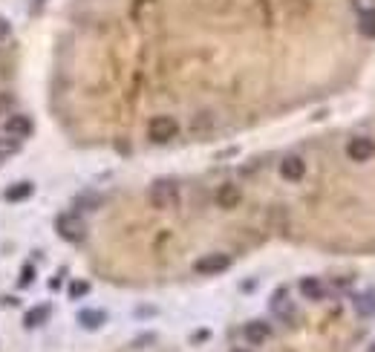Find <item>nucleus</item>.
<instances>
[{"label":"nucleus","instance_id":"1","mask_svg":"<svg viewBox=\"0 0 375 352\" xmlns=\"http://www.w3.org/2000/svg\"><path fill=\"white\" fill-rule=\"evenodd\" d=\"M147 200L156 211H173L179 205V185L173 179H156L147 191Z\"/></svg>","mask_w":375,"mask_h":352},{"label":"nucleus","instance_id":"2","mask_svg":"<svg viewBox=\"0 0 375 352\" xmlns=\"http://www.w3.org/2000/svg\"><path fill=\"white\" fill-rule=\"evenodd\" d=\"M55 231H58V237H61V240H66V243H81L87 237V222L81 220V214L66 211V214L55 217Z\"/></svg>","mask_w":375,"mask_h":352},{"label":"nucleus","instance_id":"3","mask_svg":"<svg viewBox=\"0 0 375 352\" xmlns=\"http://www.w3.org/2000/svg\"><path fill=\"white\" fill-rule=\"evenodd\" d=\"M179 136V121L173 116H154L147 124V139L156 145H168L171 139Z\"/></svg>","mask_w":375,"mask_h":352},{"label":"nucleus","instance_id":"4","mask_svg":"<svg viewBox=\"0 0 375 352\" xmlns=\"http://www.w3.org/2000/svg\"><path fill=\"white\" fill-rule=\"evenodd\" d=\"M231 269V257L222 255V251H211V255H202L197 263H193V272L202 274V277H214Z\"/></svg>","mask_w":375,"mask_h":352},{"label":"nucleus","instance_id":"5","mask_svg":"<svg viewBox=\"0 0 375 352\" xmlns=\"http://www.w3.org/2000/svg\"><path fill=\"white\" fill-rule=\"evenodd\" d=\"M3 133L12 136V139H18V142H23V139H29L35 133V124H32V119L26 116V113H9L6 121H3Z\"/></svg>","mask_w":375,"mask_h":352},{"label":"nucleus","instance_id":"6","mask_svg":"<svg viewBox=\"0 0 375 352\" xmlns=\"http://www.w3.org/2000/svg\"><path fill=\"white\" fill-rule=\"evenodd\" d=\"M346 156L350 162H370L375 156V139L370 136H352L350 142H346Z\"/></svg>","mask_w":375,"mask_h":352},{"label":"nucleus","instance_id":"7","mask_svg":"<svg viewBox=\"0 0 375 352\" xmlns=\"http://www.w3.org/2000/svg\"><path fill=\"white\" fill-rule=\"evenodd\" d=\"M243 338L252 347H260V344H266L269 338H271V327L266 320H248L245 327H243Z\"/></svg>","mask_w":375,"mask_h":352},{"label":"nucleus","instance_id":"8","mask_svg":"<svg viewBox=\"0 0 375 352\" xmlns=\"http://www.w3.org/2000/svg\"><path fill=\"white\" fill-rule=\"evenodd\" d=\"M217 205L219 208H226V211H231V208H237L240 202H243V191H240V185H231V182H226V185H219L217 188Z\"/></svg>","mask_w":375,"mask_h":352},{"label":"nucleus","instance_id":"9","mask_svg":"<svg viewBox=\"0 0 375 352\" xmlns=\"http://www.w3.org/2000/svg\"><path fill=\"white\" fill-rule=\"evenodd\" d=\"M280 176L286 182H300L303 176H306V162H303L300 156H286L280 162Z\"/></svg>","mask_w":375,"mask_h":352},{"label":"nucleus","instance_id":"10","mask_svg":"<svg viewBox=\"0 0 375 352\" xmlns=\"http://www.w3.org/2000/svg\"><path fill=\"white\" fill-rule=\"evenodd\" d=\"M78 323L84 329H101L107 323V312L104 309H81L78 312Z\"/></svg>","mask_w":375,"mask_h":352},{"label":"nucleus","instance_id":"11","mask_svg":"<svg viewBox=\"0 0 375 352\" xmlns=\"http://www.w3.org/2000/svg\"><path fill=\"white\" fill-rule=\"evenodd\" d=\"M49 315H52V309L40 303V306L29 309V312L23 315V327H26V329H38V327H44V323L49 320Z\"/></svg>","mask_w":375,"mask_h":352},{"label":"nucleus","instance_id":"12","mask_svg":"<svg viewBox=\"0 0 375 352\" xmlns=\"http://www.w3.org/2000/svg\"><path fill=\"white\" fill-rule=\"evenodd\" d=\"M298 289H300V294H303L306 301H324V294H326L324 283H321L317 277H303Z\"/></svg>","mask_w":375,"mask_h":352},{"label":"nucleus","instance_id":"13","mask_svg":"<svg viewBox=\"0 0 375 352\" xmlns=\"http://www.w3.org/2000/svg\"><path fill=\"white\" fill-rule=\"evenodd\" d=\"M32 193H35V185L23 179V182H18V185H12V188L3 191V200L6 202H23V200H29Z\"/></svg>","mask_w":375,"mask_h":352},{"label":"nucleus","instance_id":"14","mask_svg":"<svg viewBox=\"0 0 375 352\" xmlns=\"http://www.w3.org/2000/svg\"><path fill=\"white\" fill-rule=\"evenodd\" d=\"M352 306H355V312H358L361 318H372V315H375V292H364V294H355Z\"/></svg>","mask_w":375,"mask_h":352},{"label":"nucleus","instance_id":"15","mask_svg":"<svg viewBox=\"0 0 375 352\" xmlns=\"http://www.w3.org/2000/svg\"><path fill=\"white\" fill-rule=\"evenodd\" d=\"M358 32L364 38H375V9H364L358 15Z\"/></svg>","mask_w":375,"mask_h":352},{"label":"nucleus","instance_id":"16","mask_svg":"<svg viewBox=\"0 0 375 352\" xmlns=\"http://www.w3.org/2000/svg\"><path fill=\"white\" fill-rule=\"evenodd\" d=\"M271 312L274 315H280V318H291V315H295V309H291V303L286 301V292H277L274 294V298H271Z\"/></svg>","mask_w":375,"mask_h":352},{"label":"nucleus","instance_id":"17","mask_svg":"<svg viewBox=\"0 0 375 352\" xmlns=\"http://www.w3.org/2000/svg\"><path fill=\"white\" fill-rule=\"evenodd\" d=\"M87 292H90V283H87V280H75V283L69 286V301H78V298H84Z\"/></svg>","mask_w":375,"mask_h":352},{"label":"nucleus","instance_id":"18","mask_svg":"<svg viewBox=\"0 0 375 352\" xmlns=\"http://www.w3.org/2000/svg\"><path fill=\"white\" fill-rule=\"evenodd\" d=\"M32 280H35V266L26 263L21 269V286H32Z\"/></svg>","mask_w":375,"mask_h":352},{"label":"nucleus","instance_id":"19","mask_svg":"<svg viewBox=\"0 0 375 352\" xmlns=\"http://www.w3.org/2000/svg\"><path fill=\"white\" fill-rule=\"evenodd\" d=\"M78 205H87V211H95L101 205V196H90V193H84V196H78Z\"/></svg>","mask_w":375,"mask_h":352},{"label":"nucleus","instance_id":"20","mask_svg":"<svg viewBox=\"0 0 375 352\" xmlns=\"http://www.w3.org/2000/svg\"><path fill=\"white\" fill-rule=\"evenodd\" d=\"M12 35V23L3 18V15H0V40H6Z\"/></svg>","mask_w":375,"mask_h":352},{"label":"nucleus","instance_id":"21","mask_svg":"<svg viewBox=\"0 0 375 352\" xmlns=\"http://www.w3.org/2000/svg\"><path fill=\"white\" fill-rule=\"evenodd\" d=\"M355 6H358L361 12H364V9H375V3H372V0H355Z\"/></svg>","mask_w":375,"mask_h":352},{"label":"nucleus","instance_id":"22","mask_svg":"<svg viewBox=\"0 0 375 352\" xmlns=\"http://www.w3.org/2000/svg\"><path fill=\"white\" fill-rule=\"evenodd\" d=\"M231 352H252V349H240V347H237V349H231Z\"/></svg>","mask_w":375,"mask_h":352}]
</instances>
